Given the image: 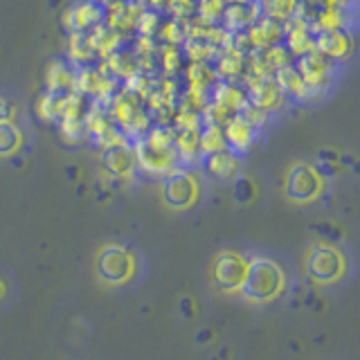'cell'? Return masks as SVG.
Wrapping results in <instances>:
<instances>
[{
	"mask_svg": "<svg viewBox=\"0 0 360 360\" xmlns=\"http://www.w3.org/2000/svg\"><path fill=\"white\" fill-rule=\"evenodd\" d=\"M77 172H79L77 167H68V178H72V180H75V178H77Z\"/></svg>",
	"mask_w": 360,
	"mask_h": 360,
	"instance_id": "19",
	"label": "cell"
},
{
	"mask_svg": "<svg viewBox=\"0 0 360 360\" xmlns=\"http://www.w3.org/2000/svg\"><path fill=\"white\" fill-rule=\"evenodd\" d=\"M9 115H11V112H9V104H7L5 99H0V122H7Z\"/></svg>",
	"mask_w": 360,
	"mask_h": 360,
	"instance_id": "17",
	"label": "cell"
},
{
	"mask_svg": "<svg viewBox=\"0 0 360 360\" xmlns=\"http://www.w3.org/2000/svg\"><path fill=\"white\" fill-rule=\"evenodd\" d=\"M250 138H252V129L248 127L245 122L236 120V122L230 124V129H228V140H230L232 146H248Z\"/></svg>",
	"mask_w": 360,
	"mask_h": 360,
	"instance_id": "11",
	"label": "cell"
},
{
	"mask_svg": "<svg viewBox=\"0 0 360 360\" xmlns=\"http://www.w3.org/2000/svg\"><path fill=\"white\" fill-rule=\"evenodd\" d=\"M307 273L315 281L331 284L345 273V262L331 245H313L307 257Z\"/></svg>",
	"mask_w": 360,
	"mask_h": 360,
	"instance_id": "3",
	"label": "cell"
},
{
	"mask_svg": "<svg viewBox=\"0 0 360 360\" xmlns=\"http://www.w3.org/2000/svg\"><path fill=\"white\" fill-rule=\"evenodd\" d=\"M245 266L248 262L236 252H221L217 257V268H214V275H217V284L223 290H239L243 275H245Z\"/></svg>",
	"mask_w": 360,
	"mask_h": 360,
	"instance_id": "6",
	"label": "cell"
},
{
	"mask_svg": "<svg viewBox=\"0 0 360 360\" xmlns=\"http://www.w3.org/2000/svg\"><path fill=\"white\" fill-rule=\"evenodd\" d=\"M162 196L169 207L185 210L196 198V183L194 178L185 172H174L165 178L162 183Z\"/></svg>",
	"mask_w": 360,
	"mask_h": 360,
	"instance_id": "5",
	"label": "cell"
},
{
	"mask_svg": "<svg viewBox=\"0 0 360 360\" xmlns=\"http://www.w3.org/2000/svg\"><path fill=\"white\" fill-rule=\"evenodd\" d=\"M205 165H207V169L214 174V176H221V178H225V176H230L234 169H236V165H234V160L228 155V153H223V151H212L210 155H207V160H205Z\"/></svg>",
	"mask_w": 360,
	"mask_h": 360,
	"instance_id": "9",
	"label": "cell"
},
{
	"mask_svg": "<svg viewBox=\"0 0 360 360\" xmlns=\"http://www.w3.org/2000/svg\"><path fill=\"white\" fill-rule=\"evenodd\" d=\"M212 340V331L210 329H202L200 333H196V342H210Z\"/></svg>",
	"mask_w": 360,
	"mask_h": 360,
	"instance_id": "18",
	"label": "cell"
},
{
	"mask_svg": "<svg viewBox=\"0 0 360 360\" xmlns=\"http://www.w3.org/2000/svg\"><path fill=\"white\" fill-rule=\"evenodd\" d=\"M255 198V183L250 178H236L234 180V200L236 202H250Z\"/></svg>",
	"mask_w": 360,
	"mask_h": 360,
	"instance_id": "12",
	"label": "cell"
},
{
	"mask_svg": "<svg viewBox=\"0 0 360 360\" xmlns=\"http://www.w3.org/2000/svg\"><path fill=\"white\" fill-rule=\"evenodd\" d=\"M135 262L122 245H106L97 257V275L108 284H122L133 275Z\"/></svg>",
	"mask_w": 360,
	"mask_h": 360,
	"instance_id": "2",
	"label": "cell"
},
{
	"mask_svg": "<svg viewBox=\"0 0 360 360\" xmlns=\"http://www.w3.org/2000/svg\"><path fill=\"white\" fill-rule=\"evenodd\" d=\"M284 275L270 259H252L245 266V275L241 281V295L250 302H268L281 290Z\"/></svg>",
	"mask_w": 360,
	"mask_h": 360,
	"instance_id": "1",
	"label": "cell"
},
{
	"mask_svg": "<svg viewBox=\"0 0 360 360\" xmlns=\"http://www.w3.org/2000/svg\"><path fill=\"white\" fill-rule=\"evenodd\" d=\"M318 176H324V178H333L338 174V165L335 162H320L318 167L313 169Z\"/></svg>",
	"mask_w": 360,
	"mask_h": 360,
	"instance_id": "13",
	"label": "cell"
},
{
	"mask_svg": "<svg viewBox=\"0 0 360 360\" xmlns=\"http://www.w3.org/2000/svg\"><path fill=\"white\" fill-rule=\"evenodd\" d=\"M178 307H180V313H183L187 320L194 318V302H191V297H183Z\"/></svg>",
	"mask_w": 360,
	"mask_h": 360,
	"instance_id": "14",
	"label": "cell"
},
{
	"mask_svg": "<svg viewBox=\"0 0 360 360\" xmlns=\"http://www.w3.org/2000/svg\"><path fill=\"white\" fill-rule=\"evenodd\" d=\"M0 297H3V284H0Z\"/></svg>",
	"mask_w": 360,
	"mask_h": 360,
	"instance_id": "20",
	"label": "cell"
},
{
	"mask_svg": "<svg viewBox=\"0 0 360 360\" xmlns=\"http://www.w3.org/2000/svg\"><path fill=\"white\" fill-rule=\"evenodd\" d=\"M335 160H338L335 151H331V149H322L320 151V162H335Z\"/></svg>",
	"mask_w": 360,
	"mask_h": 360,
	"instance_id": "16",
	"label": "cell"
},
{
	"mask_svg": "<svg viewBox=\"0 0 360 360\" xmlns=\"http://www.w3.org/2000/svg\"><path fill=\"white\" fill-rule=\"evenodd\" d=\"M315 230L322 232V234H326V236H331V239H340V232H338V230H331V225H318Z\"/></svg>",
	"mask_w": 360,
	"mask_h": 360,
	"instance_id": "15",
	"label": "cell"
},
{
	"mask_svg": "<svg viewBox=\"0 0 360 360\" xmlns=\"http://www.w3.org/2000/svg\"><path fill=\"white\" fill-rule=\"evenodd\" d=\"M320 194V176L313 167L295 165L286 178V196L295 202H309Z\"/></svg>",
	"mask_w": 360,
	"mask_h": 360,
	"instance_id": "4",
	"label": "cell"
},
{
	"mask_svg": "<svg viewBox=\"0 0 360 360\" xmlns=\"http://www.w3.org/2000/svg\"><path fill=\"white\" fill-rule=\"evenodd\" d=\"M20 144V133L9 122H0V155H11Z\"/></svg>",
	"mask_w": 360,
	"mask_h": 360,
	"instance_id": "10",
	"label": "cell"
},
{
	"mask_svg": "<svg viewBox=\"0 0 360 360\" xmlns=\"http://www.w3.org/2000/svg\"><path fill=\"white\" fill-rule=\"evenodd\" d=\"M138 158L144 169H149V172H162V169L169 167V160H172V155H169V149L162 146L160 142H144L140 149H138Z\"/></svg>",
	"mask_w": 360,
	"mask_h": 360,
	"instance_id": "7",
	"label": "cell"
},
{
	"mask_svg": "<svg viewBox=\"0 0 360 360\" xmlns=\"http://www.w3.org/2000/svg\"><path fill=\"white\" fill-rule=\"evenodd\" d=\"M104 167H106V172L112 174V176H124L129 172V169L133 167V153L127 149V146H108V149L104 151Z\"/></svg>",
	"mask_w": 360,
	"mask_h": 360,
	"instance_id": "8",
	"label": "cell"
}]
</instances>
